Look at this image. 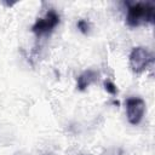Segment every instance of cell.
Wrapping results in <instances>:
<instances>
[{
    "label": "cell",
    "mask_w": 155,
    "mask_h": 155,
    "mask_svg": "<svg viewBox=\"0 0 155 155\" xmlns=\"http://www.w3.org/2000/svg\"><path fill=\"white\" fill-rule=\"evenodd\" d=\"M155 6L153 2H133L127 5L126 23L131 28L147 23H154Z\"/></svg>",
    "instance_id": "cell-1"
},
{
    "label": "cell",
    "mask_w": 155,
    "mask_h": 155,
    "mask_svg": "<svg viewBox=\"0 0 155 155\" xmlns=\"http://www.w3.org/2000/svg\"><path fill=\"white\" fill-rule=\"evenodd\" d=\"M153 63V54L143 46L133 47L130 53V67L133 73H143Z\"/></svg>",
    "instance_id": "cell-2"
},
{
    "label": "cell",
    "mask_w": 155,
    "mask_h": 155,
    "mask_svg": "<svg viewBox=\"0 0 155 155\" xmlns=\"http://www.w3.org/2000/svg\"><path fill=\"white\" fill-rule=\"evenodd\" d=\"M59 23V15L54 10H48L42 18H38V21L31 27V31L39 38L50 34Z\"/></svg>",
    "instance_id": "cell-3"
},
{
    "label": "cell",
    "mask_w": 155,
    "mask_h": 155,
    "mask_svg": "<svg viewBox=\"0 0 155 155\" xmlns=\"http://www.w3.org/2000/svg\"><path fill=\"white\" fill-rule=\"evenodd\" d=\"M145 113V102L139 97H131L126 101L127 120L131 125H138L143 120Z\"/></svg>",
    "instance_id": "cell-4"
},
{
    "label": "cell",
    "mask_w": 155,
    "mask_h": 155,
    "mask_svg": "<svg viewBox=\"0 0 155 155\" xmlns=\"http://www.w3.org/2000/svg\"><path fill=\"white\" fill-rule=\"evenodd\" d=\"M97 76L98 74L94 71V70H85L82 74H80L78 76V80H76V86H78V90L80 91H85L90 85H92L96 80H97Z\"/></svg>",
    "instance_id": "cell-5"
},
{
    "label": "cell",
    "mask_w": 155,
    "mask_h": 155,
    "mask_svg": "<svg viewBox=\"0 0 155 155\" xmlns=\"http://www.w3.org/2000/svg\"><path fill=\"white\" fill-rule=\"evenodd\" d=\"M104 88H105V91H107L108 93H110V94H113V96H115V94L117 93V90H116L115 84L111 82L110 80H105V81H104Z\"/></svg>",
    "instance_id": "cell-6"
},
{
    "label": "cell",
    "mask_w": 155,
    "mask_h": 155,
    "mask_svg": "<svg viewBox=\"0 0 155 155\" xmlns=\"http://www.w3.org/2000/svg\"><path fill=\"white\" fill-rule=\"evenodd\" d=\"M78 28L82 34H87L90 31V23L86 19H80L78 21Z\"/></svg>",
    "instance_id": "cell-7"
}]
</instances>
